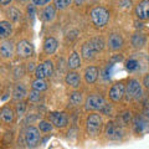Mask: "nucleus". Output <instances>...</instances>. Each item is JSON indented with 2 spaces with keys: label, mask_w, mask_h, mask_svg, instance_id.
I'll use <instances>...</instances> for the list:
<instances>
[{
  "label": "nucleus",
  "mask_w": 149,
  "mask_h": 149,
  "mask_svg": "<svg viewBox=\"0 0 149 149\" xmlns=\"http://www.w3.org/2000/svg\"><path fill=\"white\" fill-rule=\"evenodd\" d=\"M90 17H91L92 24L95 25L97 29H102V27H104L108 24L111 14L104 6L98 5V6H95L90 11Z\"/></svg>",
  "instance_id": "f257e3e1"
},
{
  "label": "nucleus",
  "mask_w": 149,
  "mask_h": 149,
  "mask_svg": "<svg viewBox=\"0 0 149 149\" xmlns=\"http://www.w3.org/2000/svg\"><path fill=\"white\" fill-rule=\"evenodd\" d=\"M103 128H104V122L100 113H91L87 116L86 130H87L88 136H91V137L98 136V134H101Z\"/></svg>",
  "instance_id": "f03ea898"
},
{
  "label": "nucleus",
  "mask_w": 149,
  "mask_h": 149,
  "mask_svg": "<svg viewBox=\"0 0 149 149\" xmlns=\"http://www.w3.org/2000/svg\"><path fill=\"white\" fill-rule=\"evenodd\" d=\"M24 139H25V144L29 149H34L40 144L41 142V134H40V129L34 125H29L26 127L25 132H24Z\"/></svg>",
  "instance_id": "7ed1b4c3"
},
{
  "label": "nucleus",
  "mask_w": 149,
  "mask_h": 149,
  "mask_svg": "<svg viewBox=\"0 0 149 149\" xmlns=\"http://www.w3.org/2000/svg\"><path fill=\"white\" fill-rule=\"evenodd\" d=\"M125 95H127L130 100L138 101L143 97V86L136 78H130L128 80L127 85H125Z\"/></svg>",
  "instance_id": "20e7f679"
},
{
  "label": "nucleus",
  "mask_w": 149,
  "mask_h": 149,
  "mask_svg": "<svg viewBox=\"0 0 149 149\" xmlns=\"http://www.w3.org/2000/svg\"><path fill=\"white\" fill-rule=\"evenodd\" d=\"M55 71V65L51 60H45L44 62L39 63L35 68L34 74L35 78H41V80H45V78H49L54 74Z\"/></svg>",
  "instance_id": "39448f33"
},
{
  "label": "nucleus",
  "mask_w": 149,
  "mask_h": 149,
  "mask_svg": "<svg viewBox=\"0 0 149 149\" xmlns=\"http://www.w3.org/2000/svg\"><path fill=\"white\" fill-rule=\"evenodd\" d=\"M106 106V100L101 95L93 93L86 97L85 100V109L87 112L90 111H102V108Z\"/></svg>",
  "instance_id": "423d86ee"
},
{
  "label": "nucleus",
  "mask_w": 149,
  "mask_h": 149,
  "mask_svg": "<svg viewBox=\"0 0 149 149\" xmlns=\"http://www.w3.org/2000/svg\"><path fill=\"white\" fill-rule=\"evenodd\" d=\"M35 52L34 45L27 40H20L15 45V54L19 58H30Z\"/></svg>",
  "instance_id": "0eeeda50"
},
{
  "label": "nucleus",
  "mask_w": 149,
  "mask_h": 149,
  "mask_svg": "<svg viewBox=\"0 0 149 149\" xmlns=\"http://www.w3.org/2000/svg\"><path fill=\"white\" fill-rule=\"evenodd\" d=\"M125 95V85L123 81H119V82H116L112 85V87L109 88V92H108V97L112 102L114 103H118L123 100V97Z\"/></svg>",
  "instance_id": "6e6552de"
},
{
  "label": "nucleus",
  "mask_w": 149,
  "mask_h": 149,
  "mask_svg": "<svg viewBox=\"0 0 149 149\" xmlns=\"http://www.w3.org/2000/svg\"><path fill=\"white\" fill-rule=\"evenodd\" d=\"M49 117H50V122L56 128L62 129L68 125V117L65 112H51Z\"/></svg>",
  "instance_id": "1a4fd4ad"
},
{
  "label": "nucleus",
  "mask_w": 149,
  "mask_h": 149,
  "mask_svg": "<svg viewBox=\"0 0 149 149\" xmlns=\"http://www.w3.org/2000/svg\"><path fill=\"white\" fill-rule=\"evenodd\" d=\"M106 45L111 51H118L124 46V39L119 32H111L108 35Z\"/></svg>",
  "instance_id": "9d476101"
},
{
  "label": "nucleus",
  "mask_w": 149,
  "mask_h": 149,
  "mask_svg": "<svg viewBox=\"0 0 149 149\" xmlns=\"http://www.w3.org/2000/svg\"><path fill=\"white\" fill-rule=\"evenodd\" d=\"M134 14L138 20H149V0H141L136 5Z\"/></svg>",
  "instance_id": "9b49d317"
},
{
  "label": "nucleus",
  "mask_w": 149,
  "mask_h": 149,
  "mask_svg": "<svg viewBox=\"0 0 149 149\" xmlns=\"http://www.w3.org/2000/svg\"><path fill=\"white\" fill-rule=\"evenodd\" d=\"M14 52H15V46L11 40H4L0 44V57L4 60H11Z\"/></svg>",
  "instance_id": "f8f14e48"
},
{
  "label": "nucleus",
  "mask_w": 149,
  "mask_h": 149,
  "mask_svg": "<svg viewBox=\"0 0 149 149\" xmlns=\"http://www.w3.org/2000/svg\"><path fill=\"white\" fill-rule=\"evenodd\" d=\"M104 134L107 138L109 139H113V141H118L122 137V130L120 128H118L117 125H116L114 122H108L104 124Z\"/></svg>",
  "instance_id": "ddd939ff"
},
{
  "label": "nucleus",
  "mask_w": 149,
  "mask_h": 149,
  "mask_svg": "<svg viewBox=\"0 0 149 149\" xmlns=\"http://www.w3.org/2000/svg\"><path fill=\"white\" fill-rule=\"evenodd\" d=\"M15 111H14L11 107L4 106L1 109H0V122L3 124H13L14 120H15Z\"/></svg>",
  "instance_id": "4468645a"
},
{
  "label": "nucleus",
  "mask_w": 149,
  "mask_h": 149,
  "mask_svg": "<svg viewBox=\"0 0 149 149\" xmlns=\"http://www.w3.org/2000/svg\"><path fill=\"white\" fill-rule=\"evenodd\" d=\"M100 76V70L97 66H87L83 71V77H85V82L87 85H93Z\"/></svg>",
  "instance_id": "2eb2a0df"
},
{
  "label": "nucleus",
  "mask_w": 149,
  "mask_h": 149,
  "mask_svg": "<svg viewBox=\"0 0 149 149\" xmlns=\"http://www.w3.org/2000/svg\"><path fill=\"white\" fill-rule=\"evenodd\" d=\"M65 83H66L68 87L76 90V88H78L81 85V74L77 71H71V70H70L66 73V76H65Z\"/></svg>",
  "instance_id": "dca6fc26"
},
{
  "label": "nucleus",
  "mask_w": 149,
  "mask_h": 149,
  "mask_svg": "<svg viewBox=\"0 0 149 149\" xmlns=\"http://www.w3.org/2000/svg\"><path fill=\"white\" fill-rule=\"evenodd\" d=\"M97 51L96 49L93 47V45L90 42V41H86L85 44L82 45L81 47V57L83 60H86V61H92L93 58L97 56Z\"/></svg>",
  "instance_id": "f3484780"
},
{
  "label": "nucleus",
  "mask_w": 149,
  "mask_h": 149,
  "mask_svg": "<svg viewBox=\"0 0 149 149\" xmlns=\"http://www.w3.org/2000/svg\"><path fill=\"white\" fill-rule=\"evenodd\" d=\"M130 44L132 47L136 50H142L147 45V36L143 32H134L130 37Z\"/></svg>",
  "instance_id": "a211bd4d"
},
{
  "label": "nucleus",
  "mask_w": 149,
  "mask_h": 149,
  "mask_svg": "<svg viewBox=\"0 0 149 149\" xmlns=\"http://www.w3.org/2000/svg\"><path fill=\"white\" fill-rule=\"evenodd\" d=\"M57 47H58V41L56 40L55 37L47 36L44 40L42 49H44L45 55H54L56 52V50H57Z\"/></svg>",
  "instance_id": "6ab92c4d"
},
{
  "label": "nucleus",
  "mask_w": 149,
  "mask_h": 149,
  "mask_svg": "<svg viewBox=\"0 0 149 149\" xmlns=\"http://www.w3.org/2000/svg\"><path fill=\"white\" fill-rule=\"evenodd\" d=\"M56 16V8L54 5H46L40 13V17L44 22H51Z\"/></svg>",
  "instance_id": "aec40b11"
},
{
  "label": "nucleus",
  "mask_w": 149,
  "mask_h": 149,
  "mask_svg": "<svg viewBox=\"0 0 149 149\" xmlns=\"http://www.w3.org/2000/svg\"><path fill=\"white\" fill-rule=\"evenodd\" d=\"M13 34V25L10 21L1 20L0 21V40H8Z\"/></svg>",
  "instance_id": "412c9836"
},
{
  "label": "nucleus",
  "mask_w": 149,
  "mask_h": 149,
  "mask_svg": "<svg viewBox=\"0 0 149 149\" xmlns=\"http://www.w3.org/2000/svg\"><path fill=\"white\" fill-rule=\"evenodd\" d=\"M81 62H82L81 55L76 52V51H73L67 60V67H68V70H71V71H77V70L81 67Z\"/></svg>",
  "instance_id": "4be33fe9"
},
{
  "label": "nucleus",
  "mask_w": 149,
  "mask_h": 149,
  "mask_svg": "<svg viewBox=\"0 0 149 149\" xmlns=\"http://www.w3.org/2000/svg\"><path fill=\"white\" fill-rule=\"evenodd\" d=\"M27 96V90L26 87L22 85V83H17L14 87V91H13V98L15 101H22Z\"/></svg>",
  "instance_id": "5701e85b"
},
{
  "label": "nucleus",
  "mask_w": 149,
  "mask_h": 149,
  "mask_svg": "<svg viewBox=\"0 0 149 149\" xmlns=\"http://www.w3.org/2000/svg\"><path fill=\"white\" fill-rule=\"evenodd\" d=\"M47 82L45 80H41V78H35L34 81L31 82V90L37 91V92H42L47 90Z\"/></svg>",
  "instance_id": "b1692460"
},
{
  "label": "nucleus",
  "mask_w": 149,
  "mask_h": 149,
  "mask_svg": "<svg viewBox=\"0 0 149 149\" xmlns=\"http://www.w3.org/2000/svg\"><path fill=\"white\" fill-rule=\"evenodd\" d=\"M6 15L9 19H10V22H17L21 19V11L16 8L10 6L6 10Z\"/></svg>",
  "instance_id": "393cba45"
},
{
  "label": "nucleus",
  "mask_w": 149,
  "mask_h": 149,
  "mask_svg": "<svg viewBox=\"0 0 149 149\" xmlns=\"http://www.w3.org/2000/svg\"><path fill=\"white\" fill-rule=\"evenodd\" d=\"M68 101H70V103H71L73 107H78V106L82 104V102H83V96H82L81 92L73 91V92L71 93V96H70Z\"/></svg>",
  "instance_id": "a878e982"
},
{
  "label": "nucleus",
  "mask_w": 149,
  "mask_h": 149,
  "mask_svg": "<svg viewBox=\"0 0 149 149\" xmlns=\"http://www.w3.org/2000/svg\"><path fill=\"white\" fill-rule=\"evenodd\" d=\"M26 109H27L26 102H24V101H19L17 103L15 104V114H16V117H17L19 119H21V118L25 116Z\"/></svg>",
  "instance_id": "bb28decb"
},
{
  "label": "nucleus",
  "mask_w": 149,
  "mask_h": 149,
  "mask_svg": "<svg viewBox=\"0 0 149 149\" xmlns=\"http://www.w3.org/2000/svg\"><path fill=\"white\" fill-rule=\"evenodd\" d=\"M90 42L93 45V47L96 49L97 52H101V51H103L104 46H106L104 40L102 39V37H100V36H97V37H92V39L90 40Z\"/></svg>",
  "instance_id": "cd10ccee"
},
{
  "label": "nucleus",
  "mask_w": 149,
  "mask_h": 149,
  "mask_svg": "<svg viewBox=\"0 0 149 149\" xmlns=\"http://www.w3.org/2000/svg\"><path fill=\"white\" fill-rule=\"evenodd\" d=\"M125 68L128 72H136L139 68V62L137 58H128L125 61Z\"/></svg>",
  "instance_id": "c85d7f7f"
},
{
  "label": "nucleus",
  "mask_w": 149,
  "mask_h": 149,
  "mask_svg": "<svg viewBox=\"0 0 149 149\" xmlns=\"http://www.w3.org/2000/svg\"><path fill=\"white\" fill-rule=\"evenodd\" d=\"M37 128H39L40 132H42V133H50L51 130H52L54 125H52V123H51L50 120L42 119V120H40V122H39V127H37Z\"/></svg>",
  "instance_id": "c756f323"
},
{
  "label": "nucleus",
  "mask_w": 149,
  "mask_h": 149,
  "mask_svg": "<svg viewBox=\"0 0 149 149\" xmlns=\"http://www.w3.org/2000/svg\"><path fill=\"white\" fill-rule=\"evenodd\" d=\"M72 4V0H54V6L56 10H65Z\"/></svg>",
  "instance_id": "7c9ffc66"
},
{
  "label": "nucleus",
  "mask_w": 149,
  "mask_h": 149,
  "mask_svg": "<svg viewBox=\"0 0 149 149\" xmlns=\"http://www.w3.org/2000/svg\"><path fill=\"white\" fill-rule=\"evenodd\" d=\"M40 100H41L40 92L32 90V91L29 93V101L31 102V103H36V102H40Z\"/></svg>",
  "instance_id": "2f4dec72"
},
{
  "label": "nucleus",
  "mask_w": 149,
  "mask_h": 149,
  "mask_svg": "<svg viewBox=\"0 0 149 149\" xmlns=\"http://www.w3.org/2000/svg\"><path fill=\"white\" fill-rule=\"evenodd\" d=\"M32 4H34L35 6H46L47 4L51 1V0H31Z\"/></svg>",
  "instance_id": "473e14b6"
},
{
  "label": "nucleus",
  "mask_w": 149,
  "mask_h": 149,
  "mask_svg": "<svg viewBox=\"0 0 149 149\" xmlns=\"http://www.w3.org/2000/svg\"><path fill=\"white\" fill-rule=\"evenodd\" d=\"M120 118L123 119V123H124V124H128L129 120H130V112H128V111L123 112V113L120 114Z\"/></svg>",
  "instance_id": "72a5a7b5"
},
{
  "label": "nucleus",
  "mask_w": 149,
  "mask_h": 149,
  "mask_svg": "<svg viewBox=\"0 0 149 149\" xmlns=\"http://www.w3.org/2000/svg\"><path fill=\"white\" fill-rule=\"evenodd\" d=\"M142 86L144 88H147V90H149V72L146 73L143 76V80H142Z\"/></svg>",
  "instance_id": "f704fd0d"
},
{
  "label": "nucleus",
  "mask_w": 149,
  "mask_h": 149,
  "mask_svg": "<svg viewBox=\"0 0 149 149\" xmlns=\"http://www.w3.org/2000/svg\"><path fill=\"white\" fill-rule=\"evenodd\" d=\"M27 14H29V16L31 17V19H34V16H35V5L34 4H31V5H27Z\"/></svg>",
  "instance_id": "c9c22d12"
},
{
  "label": "nucleus",
  "mask_w": 149,
  "mask_h": 149,
  "mask_svg": "<svg viewBox=\"0 0 149 149\" xmlns=\"http://www.w3.org/2000/svg\"><path fill=\"white\" fill-rule=\"evenodd\" d=\"M11 1H13V0H0V5H1V6H6Z\"/></svg>",
  "instance_id": "e433bc0d"
},
{
  "label": "nucleus",
  "mask_w": 149,
  "mask_h": 149,
  "mask_svg": "<svg viewBox=\"0 0 149 149\" xmlns=\"http://www.w3.org/2000/svg\"><path fill=\"white\" fill-rule=\"evenodd\" d=\"M34 62H30V63H27V71H35V68L36 67H34Z\"/></svg>",
  "instance_id": "4c0bfd02"
},
{
  "label": "nucleus",
  "mask_w": 149,
  "mask_h": 149,
  "mask_svg": "<svg viewBox=\"0 0 149 149\" xmlns=\"http://www.w3.org/2000/svg\"><path fill=\"white\" fill-rule=\"evenodd\" d=\"M73 3H74V5L80 6V5H82V4L85 3V0H73Z\"/></svg>",
  "instance_id": "58836bf2"
},
{
  "label": "nucleus",
  "mask_w": 149,
  "mask_h": 149,
  "mask_svg": "<svg viewBox=\"0 0 149 149\" xmlns=\"http://www.w3.org/2000/svg\"><path fill=\"white\" fill-rule=\"evenodd\" d=\"M144 114H146V117L149 119V104H147L146 109H144Z\"/></svg>",
  "instance_id": "ea45409f"
}]
</instances>
